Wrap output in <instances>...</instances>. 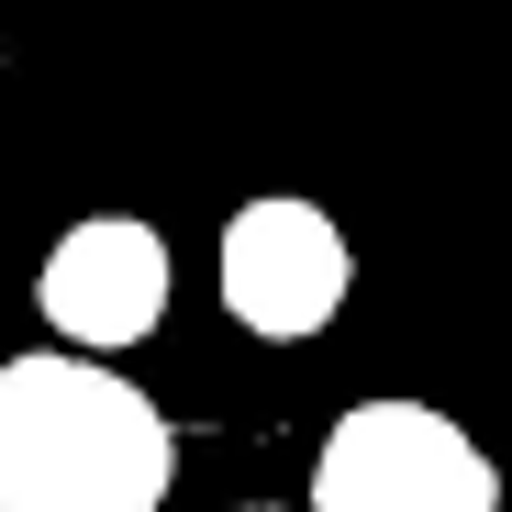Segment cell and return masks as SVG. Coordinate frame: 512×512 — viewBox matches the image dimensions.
<instances>
[{"label": "cell", "mask_w": 512, "mask_h": 512, "mask_svg": "<svg viewBox=\"0 0 512 512\" xmlns=\"http://www.w3.org/2000/svg\"><path fill=\"white\" fill-rule=\"evenodd\" d=\"M312 512H501L490 457L423 401H357L323 435Z\"/></svg>", "instance_id": "2"}, {"label": "cell", "mask_w": 512, "mask_h": 512, "mask_svg": "<svg viewBox=\"0 0 512 512\" xmlns=\"http://www.w3.org/2000/svg\"><path fill=\"white\" fill-rule=\"evenodd\" d=\"M45 323L67 334V346H145V323L167 312V245L156 223H67L45 279H34Z\"/></svg>", "instance_id": "4"}, {"label": "cell", "mask_w": 512, "mask_h": 512, "mask_svg": "<svg viewBox=\"0 0 512 512\" xmlns=\"http://www.w3.org/2000/svg\"><path fill=\"white\" fill-rule=\"evenodd\" d=\"M346 279H357V256L312 201H245L223 223V301L245 334H323Z\"/></svg>", "instance_id": "3"}, {"label": "cell", "mask_w": 512, "mask_h": 512, "mask_svg": "<svg viewBox=\"0 0 512 512\" xmlns=\"http://www.w3.org/2000/svg\"><path fill=\"white\" fill-rule=\"evenodd\" d=\"M179 479L167 412L90 357L0 368V512H156Z\"/></svg>", "instance_id": "1"}, {"label": "cell", "mask_w": 512, "mask_h": 512, "mask_svg": "<svg viewBox=\"0 0 512 512\" xmlns=\"http://www.w3.org/2000/svg\"><path fill=\"white\" fill-rule=\"evenodd\" d=\"M256 512H268V501H256Z\"/></svg>", "instance_id": "5"}]
</instances>
